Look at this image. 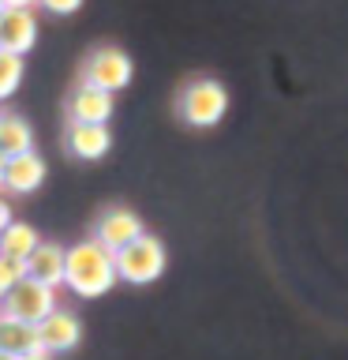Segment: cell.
<instances>
[{
  "label": "cell",
  "instance_id": "cell-13",
  "mask_svg": "<svg viewBox=\"0 0 348 360\" xmlns=\"http://www.w3.org/2000/svg\"><path fill=\"white\" fill-rule=\"evenodd\" d=\"M34 150V131L22 117H0V154L4 158H19Z\"/></svg>",
  "mask_w": 348,
  "mask_h": 360
},
{
  "label": "cell",
  "instance_id": "cell-18",
  "mask_svg": "<svg viewBox=\"0 0 348 360\" xmlns=\"http://www.w3.org/2000/svg\"><path fill=\"white\" fill-rule=\"evenodd\" d=\"M38 4L49 11V15H75L83 8V0H38Z\"/></svg>",
  "mask_w": 348,
  "mask_h": 360
},
{
  "label": "cell",
  "instance_id": "cell-12",
  "mask_svg": "<svg viewBox=\"0 0 348 360\" xmlns=\"http://www.w3.org/2000/svg\"><path fill=\"white\" fill-rule=\"evenodd\" d=\"M27 274L38 281V285H45V289L64 285V248L41 240L38 248H34V255L27 259Z\"/></svg>",
  "mask_w": 348,
  "mask_h": 360
},
{
  "label": "cell",
  "instance_id": "cell-2",
  "mask_svg": "<svg viewBox=\"0 0 348 360\" xmlns=\"http://www.w3.org/2000/svg\"><path fill=\"white\" fill-rule=\"evenodd\" d=\"M176 112L191 128H213L229 112V86L218 83V79H195V83L180 90Z\"/></svg>",
  "mask_w": 348,
  "mask_h": 360
},
{
  "label": "cell",
  "instance_id": "cell-24",
  "mask_svg": "<svg viewBox=\"0 0 348 360\" xmlns=\"http://www.w3.org/2000/svg\"><path fill=\"white\" fill-rule=\"evenodd\" d=\"M0 11H4V0H0Z\"/></svg>",
  "mask_w": 348,
  "mask_h": 360
},
{
  "label": "cell",
  "instance_id": "cell-23",
  "mask_svg": "<svg viewBox=\"0 0 348 360\" xmlns=\"http://www.w3.org/2000/svg\"><path fill=\"white\" fill-rule=\"evenodd\" d=\"M0 360H11V356H4V353H0Z\"/></svg>",
  "mask_w": 348,
  "mask_h": 360
},
{
  "label": "cell",
  "instance_id": "cell-17",
  "mask_svg": "<svg viewBox=\"0 0 348 360\" xmlns=\"http://www.w3.org/2000/svg\"><path fill=\"white\" fill-rule=\"evenodd\" d=\"M22 278H30V274H27V263H22V259L0 255V297H4L8 289H15Z\"/></svg>",
  "mask_w": 348,
  "mask_h": 360
},
{
  "label": "cell",
  "instance_id": "cell-22",
  "mask_svg": "<svg viewBox=\"0 0 348 360\" xmlns=\"http://www.w3.org/2000/svg\"><path fill=\"white\" fill-rule=\"evenodd\" d=\"M4 165H8V158H4V154H0V180H4Z\"/></svg>",
  "mask_w": 348,
  "mask_h": 360
},
{
  "label": "cell",
  "instance_id": "cell-4",
  "mask_svg": "<svg viewBox=\"0 0 348 360\" xmlns=\"http://www.w3.org/2000/svg\"><path fill=\"white\" fill-rule=\"evenodd\" d=\"M49 311H56V289H45L34 278H22L15 289H8L0 297V315L27 326H38Z\"/></svg>",
  "mask_w": 348,
  "mask_h": 360
},
{
  "label": "cell",
  "instance_id": "cell-21",
  "mask_svg": "<svg viewBox=\"0 0 348 360\" xmlns=\"http://www.w3.org/2000/svg\"><path fill=\"white\" fill-rule=\"evenodd\" d=\"M30 4H38V0H4V8H30Z\"/></svg>",
  "mask_w": 348,
  "mask_h": 360
},
{
  "label": "cell",
  "instance_id": "cell-15",
  "mask_svg": "<svg viewBox=\"0 0 348 360\" xmlns=\"http://www.w3.org/2000/svg\"><path fill=\"white\" fill-rule=\"evenodd\" d=\"M34 349H38V334H34V326L4 319V315H0V353L15 360L22 353H34Z\"/></svg>",
  "mask_w": 348,
  "mask_h": 360
},
{
  "label": "cell",
  "instance_id": "cell-19",
  "mask_svg": "<svg viewBox=\"0 0 348 360\" xmlns=\"http://www.w3.org/2000/svg\"><path fill=\"white\" fill-rule=\"evenodd\" d=\"M8 225H11V207H8L4 199H0V233H4Z\"/></svg>",
  "mask_w": 348,
  "mask_h": 360
},
{
  "label": "cell",
  "instance_id": "cell-1",
  "mask_svg": "<svg viewBox=\"0 0 348 360\" xmlns=\"http://www.w3.org/2000/svg\"><path fill=\"white\" fill-rule=\"evenodd\" d=\"M64 285L83 300L105 297L116 285V263H112V255L101 244L79 240L64 252Z\"/></svg>",
  "mask_w": 348,
  "mask_h": 360
},
{
  "label": "cell",
  "instance_id": "cell-10",
  "mask_svg": "<svg viewBox=\"0 0 348 360\" xmlns=\"http://www.w3.org/2000/svg\"><path fill=\"white\" fill-rule=\"evenodd\" d=\"M112 94H105V90H94L86 83L75 86L72 101H67V112H72V124H109L112 117Z\"/></svg>",
  "mask_w": 348,
  "mask_h": 360
},
{
  "label": "cell",
  "instance_id": "cell-7",
  "mask_svg": "<svg viewBox=\"0 0 348 360\" xmlns=\"http://www.w3.org/2000/svg\"><path fill=\"white\" fill-rule=\"evenodd\" d=\"M34 334H38L41 353L53 356V353H67V349H75L79 342H83V323H79L75 311L56 308V311H49L38 326H34Z\"/></svg>",
  "mask_w": 348,
  "mask_h": 360
},
{
  "label": "cell",
  "instance_id": "cell-14",
  "mask_svg": "<svg viewBox=\"0 0 348 360\" xmlns=\"http://www.w3.org/2000/svg\"><path fill=\"white\" fill-rule=\"evenodd\" d=\"M38 244H41L38 240V229L27 225V221H11L8 229L0 233V255H8V259H22V263H27Z\"/></svg>",
  "mask_w": 348,
  "mask_h": 360
},
{
  "label": "cell",
  "instance_id": "cell-8",
  "mask_svg": "<svg viewBox=\"0 0 348 360\" xmlns=\"http://www.w3.org/2000/svg\"><path fill=\"white\" fill-rule=\"evenodd\" d=\"M38 41V19L30 8H4L0 11V49L27 56Z\"/></svg>",
  "mask_w": 348,
  "mask_h": 360
},
{
  "label": "cell",
  "instance_id": "cell-5",
  "mask_svg": "<svg viewBox=\"0 0 348 360\" xmlns=\"http://www.w3.org/2000/svg\"><path fill=\"white\" fill-rule=\"evenodd\" d=\"M131 75H135L131 56L123 49H116V45H101V49H94L86 68H83V83L94 86V90H105V94L123 90L131 83Z\"/></svg>",
  "mask_w": 348,
  "mask_h": 360
},
{
  "label": "cell",
  "instance_id": "cell-11",
  "mask_svg": "<svg viewBox=\"0 0 348 360\" xmlns=\"http://www.w3.org/2000/svg\"><path fill=\"white\" fill-rule=\"evenodd\" d=\"M41 180H45V162H41L38 150H30V154H19V158H8L0 184L8 191H15V195H30V191L41 188Z\"/></svg>",
  "mask_w": 348,
  "mask_h": 360
},
{
  "label": "cell",
  "instance_id": "cell-16",
  "mask_svg": "<svg viewBox=\"0 0 348 360\" xmlns=\"http://www.w3.org/2000/svg\"><path fill=\"white\" fill-rule=\"evenodd\" d=\"M22 72H27V60L15 53H4L0 49V101L11 98L15 90L22 86Z\"/></svg>",
  "mask_w": 348,
  "mask_h": 360
},
{
  "label": "cell",
  "instance_id": "cell-6",
  "mask_svg": "<svg viewBox=\"0 0 348 360\" xmlns=\"http://www.w3.org/2000/svg\"><path fill=\"white\" fill-rule=\"evenodd\" d=\"M142 233H146V229H142V218H139L135 210H128V207H109V210L98 218L94 236H90V240L101 244L109 255H116L120 248H128L131 240H139Z\"/></svg>",
  "mask_w": 348,
  "mask_h": 360
},
{
  "label": "cell",
  "instance_id": "cell-3",
  "mask_svg": "<svg viewBox=\"0 0 348 360\" xmlns=\"http://www.w3.org/2000/svg\"><path fill=\"white\" fill-rule=\"evenodd\" d=\"M112 263H116V281H128V285H150V281H157L165 274L168 255H165V244L157 240V236L142 233L139 240L120 248V252L112 255Z\"/></svg>",
  "mask_w": 348,
  "mask_h": 360
},
{
  "label": "cell",
  "instance_id": "cell-9",
  "mask_svg": "<svg viewBox=\"0 0 348 360\" xmlns=\"http://www.w3.org/2000/svg\"><path fill=\"white\" fill-rule=\"evenodd\" d=\"M67 150L79 162H98L112 150V131L109 124H72L67 128Z\"/></svg>",
  "mask_w": 348,
  "mask_h": 360
},
{
  "label": "cell",
  "instance_id": "cell-20",
  "mask_svg": "<svg viewBox=\"0 0 348 360\" xmlns=\"http://www.w3.org/2000/svg\"><path fill=\"white\" fill-rule=\"evenodd\" d=\"M15 360H49V353H41V349H34V353H22Z\"/></svg>",
  "mask_w": 348,
  "mask_h": 360
}]
</instances>
